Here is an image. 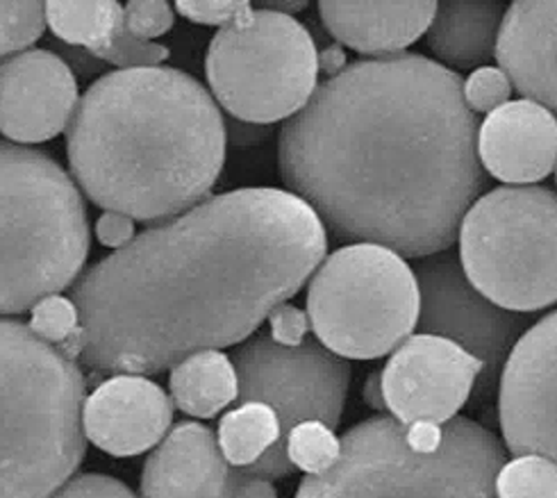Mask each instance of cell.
I'll return each mask as SVG.
<instances>
[{"instance_id":"44dd1931","label":"cell","mask_w":557,"mask_h":498,"mask_svg":"<svg viewBox=\"0 0 557 498\" xmlns=\"http://www.w3.org/2000/svg\"><path fill=\"white\" fill-rule=\"evenodd\" d=\"M169 389L173 406L198 419L216 416L239 396L235 364L221 351H200L175 364Z\"/></svg>"},{"instance_id":"8992f818","label":"cell","mask_w":557,"mask_h":498,"mask_svg":"<svg viewBox=\"0 0 557 498\" xmlns=\"http://www.w3.org/2000/svg\"><path fill=\"white\" fill-rule=\"evenodd\" d=\"M505 462L508 448L473 419H450L442 444L421 453L403 423L373 416L344 433L333 469L302 478L294 498H496Z\"/></svg>"},{"instance_id":"cb8c5ba5","label":"cell","mask_w":557,"mask_h":498,"mask_svg":"<svg viewBox=\"0 0 557 498\" xmlns=\"http://www.w3.org/2000/svg\"><path fill=\"white\" fill-rule=\"evenodd\" d=\"M28 328L46 344L60 348V351L78 360L83 353V335H81V312L71 298L48 296L41 303L30 310Z\"/></svg>"},{"instance_id":"277c9868","label":"cell","mask_w":557,"mask_h":498,"mask_svg":"<svg viewBox=\"0 0 557 498\" xmlns=\"http://www.w3.org/2000/svg\"><path fill=\"white\" fill-rule=\"evenodd\" d=\"M87 381L25 323L0 319V498H50L87 451Z\"/></svg>"},{"instance_id":"5b68a950","label":"cell","mask_w":557,"mask_h":498,"mask_svg":"<svg viewBox=\"0 0 557 498\" xmlns=\"http://www.w3.org/2000/svg\"><path fill=\"white\" fill-rule=\"evenodd\" d=\"M87 256V208L73 178L50 155L0 141V316L69 289Z\"/></svg>"},{"instance_id":"d4e9b609","label":"cell","mask_w":557,"mask_h":498,"mask_svg":"<svg viewBox=\"0 0 557 498\" xmlns=\"http://www.w3.org/2000/svg\"><path fill=\"white\" fill-rule=\"evenodd\" d=\"M496 498H557V464L537 456H521L498 471Z\"/></svg>"},{"instance_id":"e0dca14e","label":"cell","mask_w":557,"mask_h":498,"mask_svg":"<svg viewBox=\"0 0 557 498\" xmlns=\"http://www.w3.org/2000/svg\"><path fill=\"white\" fill-rule=\"evenodd\" d=\"M235 469L225 462L216 435L183 421L148 456L141 498H233Z\"/></svg>"},{"instance_id":"f1b7e54d","label":"cell","mask_w":557,"mask_h":498,"mask_svg":"<svg viewBox=\"0 0 557 498\" xmlns=\"http://www.w3.org/2000/svg\"><path fill=\"white\" fill-rule=\"evenodd\" d=\"M512 83L498 66H480L465 83V103L473 114H492L510 103Z\"/></svg>"},{"instance_id":"30bf717a","label":"cell","mask_w":557,"mask_h":498,"mask_svg":"<svg viewBox=\"0 0 557 498\" xmlns=\"http://www.w3.org/2000/svg\"><path fill=\"white\" fill-rule=\"evenodd\" d=\"M237 403H264L281 421V439L306 421L337 428L350 385V362L319 341L283 346L269 333L244 341L233 353Z\"/></svg>"},{"instance_id":"9a60e30c","label":"cell","mask_w":557,"mask_h":498,"mask_svg":"<svg viewBox=\"0 0 557 498\" xmlns=\"http://www.w3.org/2000/svg\"><path fill=\"white\" fill-rule=\"evenodd\" d=\"M173 401L144 376H114L87 396L83 426L87 439L114 458L156 448L171 428Z\"/></svg>"},{"instance_id":"ba28073f","label":"cell","mask_w":557,"mask_h":498,"mask_svg":"<svg viewBox=\"0 0 557 498\" xmlns=\"http://www.w3.org/2000/svg\"><path fill=\"white\" fill-rule=\"evenodd\" d=\"M306 314L319 344L344 360L389 356L417 331L414 269L383 246H344L314 271Z\"/></svg>"},{"instance_id":"ac0fdd59","label":"cell","mask_w":557,"mask_h":498,"mask_svg":"<svg viewBox=\"0 0 557 498\" xmlns=\"http://www.w3.org/2000/svg\"><path fill=\"white\" fill-rule=\"evenodd\" d=\"M494 58L525 101L557 114V3L519 0L505 10Z\"/></svg>"},{"instance_id":"1f68e13d","label":"cell","mask_w":557,"mask_h":498,"mask_svg":"<svg viewBox=\"0 0 557 498\" xmlns=\"http://www.w3.org/2000/svg\"><path fill=\"white\" fill-rule=\"evenodd\" d=\"M50 498H137V496L128 485L112 476H103V473H83V476L71 478Z\"/></svg>"},{"instance_id":"52a82bcc","label":"cell","mask_w":557,"mask_h":498,"mask_svg":"<svg viewBox=\"0 0 557 498\" xmlns=\"http://www.w3.org/2000/svg\"><path fill=\"white\" fill-rule=\"evenodd\" d=\"M469 283L510 312L557 303V194L548 187H498L480 196L458 233Z\"/></svg>"},{"instance_id":"8fae6325","label":"cell","mask_w":557,"mask_h":498,"mask_svg":"<svg viewBox=\"0 0 557 498\" xmlns=\"http://www.w3.org/2000/svg\"><path fill=\"white\" fill-rule=\"evenodd\" d=\"M414 276L419 285V335L448 339L475 358L483 364L475 385L480 394L490 391L530 321L480 294L469 283L460 258L450 251L419 260Z\"/></svg>"},{"instance_id":"603a6c76","label":"cell","mask_w":557,"mask_h":498,"mask_svg":"<svg viewBox=\"0 0 557 498\" xmlns=\"http://www.w3.org/2000/svg\"><path fill=\"white\" fill-rule=\"evenodd\" d=\"M46 26L66 43L85 46L96 53L123 26V8L116 0L106 3H44Z\"/></svg>"},{"instance_id":"3957f363","label":"cell","mask_w":557,"mask_h":498,"mask_svg":"<svg viewBox=\"0 0 557 498\" xmlns=\"http://www.w3.org/2000/svg\"><path fill=\"white\" fill-rule=\"evenodd\" d=\"M75 183L106 212L175 219L202 203L225 162V123L210 91L169 66L112 71L66 128Z\"/></svg>"},{"instance_id":"836d02e7","label":"cell","mask_w":557,"mask_h":498,"mask_svg":"<svg viewBox=\"0 0 557 498\" xmlns=\"http://www.w3.org/2000/svg\"><path fill=\"white\" fill-rule=\"evenodd\" d=\"M96 237L106 248L121 251L135 239V221L116 212H106L96 223Z\"/></svg>"},{"instance_id":"6da1fadb","label":"cell","mask_w":557,"mask_h":498,"mask_svg":"<svg viewBox=\"0 0 557 498\" xmlns=\"http://www.w3.org/2000/svg\"><path fill=\"white\" fill-rule=\"evenodd\" d=\"M465 80L417 55L348 64L277 141L285 185L335 239L423 260L458 241L487 187Z\"/></svg>"},{"instance_id":"d6986e66","label":"cell","mask_w":557,"mask_h":498,"mask_svg":"<svg viewBox=\"0 0 557 498\" xmlns=\"http://www.w3.org/2000/svg\"><path fill=\"white\" fill-rule=\"evenodd\" d=\"M323 26L362 55L387 58L414 43L435 18L437 3H319Z\"/></svg>"},{"instance_id":"5bb4252c","label":"cell","mask_w":557,"mask_h":498,"mask_svg":"<svg viewBox=\"0 0 557 498\" xmlns=\"http://www.w3.org/2000/svg\"><path fill=\"white\" fill-rule=\"evenodd\" d=\"M78 108L69 64L48 51H23L0 62V135L18 144L58 137Z\"/></svg>"},{"instance_id":"4dcf8cb0","label":"cell","mask_w":557,"mask_h":498,"mask_svg":"<svg viewBox=\"0 0 557 498\" xmlns=\"http://www.w3.org/2000/svg\"><path fill=\"white\" fill-rule=\"evenodd\" d=\"M175 10L194 23H202V26L225 28L246 16L252 5L246 0H181V3H175Z\"/></svg>"},{"instance_id":"7c38bea8","label":"cell","mask_w":557,"mask_h":498,"mask_svg":"<svg viewBox=\"0 0 557 498\" xmlns=\"http://www.w3.org/2000/svg\"><path fill=\"white\" fill-rule=\"evenodd\" d=\"M498 419L510 453L557 464V310L512 348L500 373Z\"/></svg>"},{"instance_id":"2e32d148","label":"cell","mask_w":557,"mask_h":498,"mask_svg":"<svg viewBox=\"0 0 557 498\" xmlns=\"http://www.w3.org/2000/svg\"><path fill=\"white\" fill-rule=\"evenodd\" d=\"M478 160L510 187L542 183L557 166L555 114L525 98L505 103L478 128Z\"/></svg>"},{"instance_id":"d6a6232c","label":"cell","mask_w":557,"mask_h":498,"mask_svg":"<svg viewBox=\"0 0 557 498\" xmlns=\"http://www.w3.org/2000/svg\"><path fill=\"white\" fill-rule=\"evenodd\" d=\"M269 321V335L273 337V341L283 344V346H300L306 341V335L310 331V321L308 314L302 312L296 306H277L271 310V314L267 316Z\"/></svg>"},{"instance_id":"83f0119b","label":"cell","mask_w":557,"mask_h":498,"mask_svg":"<svg viewBox=\"0 0 557 498\" xmlns=\"http://www.w3.org/2000/svg\"><path fill=\"white\" fill-rule=\"evenodd\" d=\"M94 55L119 66V71H131V69L160 66L169 58V48L162 43L135 39L128 30H125V23H123L119 33Z\"/></svg>"},{"instance_id":"e575fe53","label":"cell","mask_w":557,"mask_h":498,"mask_svg":"<svg viewBox=\"0 0 557 498\" xmlns=\"http://www.w3.org/2000/svg\"><path fill=\"white\" fill-rule=\"evenodd\" d=\"M233 498H277L273 483L248 476L242 469L235 471V491Z\"/></svg>"},{"instance_id":"f546056e","label":"cell","mask_w":557,"mask_h":498,"mask_svg":"<svg viewBox=\"0 0 557 498\" xmlns=\"http://www.w3.org/2000/svg\"><path fill=\"white\" fill-rule=\"evenodd\" d=\"M173 8L164 0H133L123 8V23L139 41H153L173 28Z\"/></svg>"},{"instance_id":"ffe728a7","label":"cell","mask_w":557,"mask_h":498,"mask_svg":"<svg viewBox=\"0 0 557 498\" xmlns=\"http://www.w3.org/2000/svg\"><path fill=\"white\" fill-rule=\"evenodd\" d=\"M505 18L498 0H450L437 3L428 28V48L453 69H480L494 53Z\"/></svg>"},{"instance_id":"74e56055","label":"cell","mask_w":557,"mask_h":498,"mask_svg":"<svg viewBox=\"0 0 557 498\" xmlns=\"http://www.w3.org/2000/svg\"><path fill=\"white\" fill-rule=\"evenodd\" d=\"M264 8H267V10H273V12H281V14L292 16V12L306 10V8H308V3H302V0H298V3H267Z\"/></svg>"},{"instance_id":"4316f807","label":"cell","mask_w":557,"mask_h":498,"mask_svg":"<svg viewBox=\"0 0 557 498\" xmlns=\"http://www.w3.org/2000/svg\"><path fill=\"white\" fill-rule=\"evenodd\" d=\"M44 30V3H0V58L23 53Z\"/></svg>"},{"instance_id":"7a4b0ae2","label":"cell","mask_w":557,"mask_h":498,"mask_svg":"<svg viewBox=\"0 0 557 498\" xmlns=\"http://www.w3.org/2000/svg\"><path fill=\"white\" fill-rule=\"evenodd\" d=\"M325 251L323 223L292 191L212 196L135 237L73 287L81 360L96 373L150 376L235 346L300 291Z\"/></svg>"},{"instance_id":"4fadbf2b","label":"cell","mask_w":557,"mask_h":498,"mask_svg":"<svg viewBox=\"0 0 557 498\" xmlns=\"http://www.w3.org/2000/svg\"><path fill=\"white\" fill-rule=\"evenodd\" d=\"M380 373L387 412L410 426L455 419L469 401L483 364L448 339L417 333L396 348Z\"/></svg>"},{"instance_id":"d590c367","label":"cell","mask_w":557,"mask_h":498,"mask_svg":"<svg viewBox=\"0 0 557 498\" xmlns=\"http://www.w3.org/2000/svg\"><path fill=\"white\" fill-rule=\"evenodd\" d=\"M362 398L364 403L375 410L380 416H387V403H385V394H383V373L373 371L367 376V383L362 387Z\"/></svg>"},{"instance_id":"484cf974","label":"cell","mask_w":557,"mask_h":498,"mask_svg":"<svg viewBox=\"0 0 557 498\" xmlns=\"http://www.w3.org/2000/svg\"><path fill=\"white\" fill-rule=\"evenodd\" d=\"M342 439L325 423L306 421L287 435V458L294 469L321 476L339 460Z\"/></svg>"},{"instance_id":"8d00e7d4","label":"cell","mask_w":557,"mask_h":498,"mask_svg":"<svg viewBox=\"0 0 557 498\" xmlns=\"http://www.w3.org/2000/svg\"><path fill=\"white\" fill-rule=\"evenodd\" d=\"M346 53L342 46H325L319 53V73H325L327 78H335L346 69Z\"/></svg>"},{"instance_id":"7402d4cb","label":"cell","mask_w":557,"mask_h":498,"mask_svg":"<svg viewBox=\"0 0 557 498\" xmlns=\"http://www.w3.org/2000/svg\"><path fill=\"white\" fill-rule=\"evenodd\" d=\"M281 439V421L264 403H244L219 421V448L225 462L237 469L256 464Z\"/></svg>"},{"instance_id":"9c48e42d","label":"cell","mask_w":557,"mask_h":498,"mask_svg":"<svg viewBox=\"0 0 557 498\" xmlns=\"http://www.w3.org/2000/svg\"><path fill=\"white\" fill-rule=\"evenodd\" d=\"M206 73L219 105L233 116L275 123L310 103L319 87V51L294 16L250 10L214 35Z\"/></svg>"}]
</instances>
